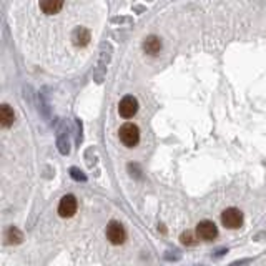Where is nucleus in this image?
Listing matches in <instances>:
<instances>
[{"label":"nucleus","instance_id":"nucleus-1","mask_svg":"<svg viewBox=\"0 0 266 266\" xmlns=\"http://www.w3.org/2000/svg\"><path fill=\"white\" fill-rule=\"evenodd\" d=\"M120 140H122V143L125 147L128 148H133L136 147L140 142V130L136 125L133 123H123L122 127H120Z\"/></svg>","mask_w":266,"mask_h":266},{"label":"nucleus","instance_id":"nucleus-2","mask_svg":"<svg viewBox=\"0 0 266 266\" xmlns=\"http://www.w3.org/2000/svg\"><path fill=\"white\" fill-rule=\"evenodd\" d=\"M221 223L230 230H238L243 225V213L238 208H226L221 213Z\"/></svg>","mask_w":266,"mask_h":266},{"label":"nucleus","instance_id":"nucleus-3","mask_svg":"<svg viewBox=\"0 0 266 266\" xmlns=\"http://www.w3.org/2000/svg\"><path fill=\"white\" fill-rule=\"evenodd\" d=\"M77 208H78L77 198L73 195H65L60 200V203H58V215L62 218H72L77 213Z\"/></svg>","mask_w":266,"mask_h":266},{"label":"nucleus","instance_id":"nucleus-4","mask_svg":"<svg viewBox=\"0 0 266 266\" xmlns=\"http://www.w3.org/2000/svg\"><path fill=\"white\" fill-rule=\"evenodd\" d=\"M107 238L112 245H122L127 240V232L118 221H112L107 226Z\"/></svg>","mask_w":266,"mask_h":266},{"label":"nucleus","instance_id":"nucleus-5","mask_svg":"<svg viewBox=\"0 0 266 266\" xmlns=\"http://www.w3.org/2000/svg\"><path fill=\"white\" fill-rule=\"evenodd\" d=\"M197 234H198V238H201V240L211 241V240H215V238L218 236V228H216V225H215L213 221L203 220V221L198 223Z\"/></svg>","mask_w":266,"mask_h":266},{"label":"nucleus","instance_id":"nucleus-6","mask_svg":"<svg viewBox=\"0 0 266 266\" xmlns=\"http://www.w3.org/2000/svg\"><path fill=\"white\" fill-rule=\"evenodd\" d=\"M38 9L44 15H57L65 9V0H38Z\"/></svg>","mask_w":266,"mask_h":266},{"label":"nucleus","instance_id":"nucleus-7","mask_svg":"<svg viewBox=\"0 0 266 266\" xmlns=\"http://www.w3.org/2000/svg\"><path fill=\"white\" fill-rule=\"evenodd\" d=\"M136 112H138V101H136V99H133L130 95L122 99V101H120V105H118L120 116H123V118H132Z\"/></svg>","mask_w":266,"mask_h":266},{"label":"nucleus","instance_id":"nucleus-8","mask_svg":"<svg viewBox=\"0 0 266 266\" xmlns=\"http://www.w3.org/2000/svg\"><path fill=\"white\" fill-rule=\"evenodd\" d=\"M143 50L148 55H156V53H160V50H162V40H160L158 37H155V35H150L148 38H145Z\"/></svg>","mask_w":266,"mask_h":266},{"label":"nucleus","instance_id":"nucleus-9","mask_svg":"<svg viewBox=\"0 0 266 266\" xmlns=\"http://www.w3.org/2000/svg\"><path fill=\"white\" fill-rule=\"evenodd\" d=\"M14 120H15V115H14V110L9 107L7 103H3L0 107V123H2L3 128H9L14 125Z\"/></svg>","mask_w":266,"mask_h":266},{"label":"nucleus","instance_id":"nucleus-10","mask_svg":"<svg viewBox=\"0 0 266 266\" xmlns=\"http://www.w3.org/2000/svg\"><path fill=\"white\" fill-rule=\"evenodd\" d=\"M7 240H9V243H20V241L23 240V234L20 230H17V228H9V232H7Z\"/></svg>","mask_w":266,"mask_h":266},{"label":"nucleus","instance_id":"nucleus-11","mask_svg":"<svg viewBox=\"0 0 266 266\" xmlns=\"http://www.w3.org/2000/svg\"><path fill=\"white\" fill-rule=\"evenodd\" d=\"M182 243L183 245H186V246H193V245H197V238H195V234L191 233V232H185L182 234Z\"/></svg>","mask_w":266,"mask_h":266},{"label":"nucleus","instance_id":"nucleus-12","mask_svg":"<svg viewBox=\"0 0 266 266\" xmlns=\"http://www.w3.org/2000/svg\"><path fill=\"white\" fill-rule=\"evenodd\" d=\"M72 177L75 180H85V177L82 175V171H78L77 168H72Z\"/></svg>","mask_w":266,"mask_h":266}]
</instances>
